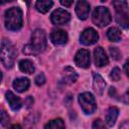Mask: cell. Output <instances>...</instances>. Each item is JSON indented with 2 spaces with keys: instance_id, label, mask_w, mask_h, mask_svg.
<instances>
[{
  "instance_id": "f1b7e54d",
  "label": "cell",
  "mask_w": 129,
  "mask_h": 129,
  "mask_svg": "<svg viewBox=\"0 0 129 129\" xmlns=\"http://www.w3.org/2000/svg\"><path fill=\"white\" fill-rule=\"evenodd\" d=\"M119 129H129V123H128V121H124L120 125V128Z\"/></svg>"
},
{
  "instance_id": "4316f807",
  "label": "cell",
  "mask_w": 129,
  "mask_h": 129,
  "mask_svg": "<svg viewBox=\"0 0 129 129\" xmlns=\"http://www.w3.org/2000/svg\"><path fill=\"white\" fill-rule=\"evenodd\" d=\"M25 104L27 105L26 107H27V108H29V107L33 104V99H32V97H30V96H29V97H27V99H26V101H25Z\"/></svg>"
},
{
  "instance_id": "6da1fadb",
  "label": "cell",
  "mask_w": 129,
  "mask_h": 129,
  "mask_svg": "<svg viewBox=\"0 0 129 129\" xmlns=\"http://www.w3.org/2000/svg\"><path fill=\"white\" fill-rule=\"evenodd\" d=\"M46 47V35L43 29H35L31 34L30 42L23 46V52L27 55H36Z\"/></svg>"
},
{
  "instance_id": "9a60e30c",
  "label": "cell",
  "mask_w": 129,
  "mask_h": 129,
  "mask_svg": "<svg viewBox=\"0 0 129 129\" xmlns=\"http://www.w3.org/2000/svg\"><path fill=\"white\" fill-rule=\"evenodd\" d=\"M29 85L30 82L27 78H17L13 82V88L19 93L25 92L29 88Z\"/></svg>"
},
{
  "instance_id": "83f0119b",
  "label": "cell",
  "mask_w": 129,
  "mask_h": 129,
  "mask_svg": "<svg viewBox=\"0 0 129 129\" xmlns=\"http://www.w3.org/2000/svg\"><path fill=\"white\" fill-rule=\"evenodd\" d=\"M73 2H74L73 0H70V1H67V0H64V1H63V0H61V1H60V4H61V5L67 6V7H70V6L73 4Z\"/></svg>"
},
{
  "instance_id": "3957f363",
  "label": "cell",
  "mask_w": 129,
  "mask_h": 129,
  "mask_svg": "<svg viewBox=\"0 0 129 129\" xmlns=\"http://www.w3.org/2000/svg\"><path fill=\"white\" fill-rule=\"evenodd\" d=\"M15 56L16 50L13 43L8 39H4L0 46V59L3 66L7 69H11L14 64Z\"/></svg>"
},
{
  "instance_id": "7402d4cb",
  "label": "cell",
  "mask_w": 129,
  "mask_h": 129,
  "mask_svg": "<svg viewBox=\"0 0 129 129\" xmlns=\"http://www.w3.org/2000/svg\"><path fill=\"white\" fill-rule=\"evenodd\" d=\"M110 78H111L112 81H115V82L119 81L121 79V71H120V69L117 68V67H115L111 71V73H110Z\"/></svg>"
},
{
  "instance_id": "8fae6325",
  "label": "cell",
  "mask_w": 129,
  "mask_h": 129,
  "mask_svg": "<svg viewBox=\"0 0 129 129\" xmlns=\"http://www.w3.org/2000/svg\"><path fill=\"white\" fill-rule=\"evenodd\" d=\"M50 40L55 45H62L68 41V34L64 30L56 29L50 33Z\"/></svg>"
},
{
  "instance_id": "ba28073f",
  "label": "cell",
  "mask_w": 129,
  "mask_h": 129,
  "mask_svg": "<svg viewBox=\"0 0 129 129\" xmlns=\"http://www.w3.org/2000/svg\"><path fill=\"white\" fill-rule=\"evenodd\" d=\"M75 62L78 67L83 68V69H87L90 67V52L87 49H80L77 51L76 55H75Z\"/></svg>"
},
{
  "instance_id": "603a6c76",
  "label": "cell",
  "mask_w": 129,
  "mask_h": 129,
  "mask_svg": "<svg viewBox=\"0 0 129 129\" xmlns=\"http://www.w3.org/2000/svg\"><path fill=\"white\" fill-rule=\"evenodd\" d=\"M9 123V116L4 110H0V124L6 126Z\"/></svg>"
},
{
  "instance_id": "ac0fdd59",
  "label": "cell",
  "mask_w": 129,
  "mask_h": 129,
  "mask_svg": "<svg viewBox=\"0 0 129 129\" xmlns=\"http://www.w3.org/2000/svg\"><path fill=\"white\" fill-rule=\"evenodd\" d=\"M113 5L116 9L117 14L119 15H128V3L126 1L117 0L113 2Z\"/></svg>"
},
{
  "instance_id": "f546056e",
  "label": "cell",
  "mask_w": 129,
  "mask_h": 129,
  "mask_svg": "<svg viewBox=\"0 0 129 129\" xmlns=\"http://www.w3.org/2000/svg\"><path fill=\"white\" fill-rule=\"evenodd\" d=\"M9 129H21V126L18 125V124H14V125H12Z\"/></svg>"
},
{
  "instance_id": "d6986e66",
  "label": "cell",
  "mask_w": 129,
  "mask_h": 129,
  "mask_svg": "<svg viewBox=\"0 0 129 129\" xmlns=\"http://www.w3.org/2000/svg\"><path fill=\"white\" fill-rule=\"evenodd\" d=\"M19 69L21 72L25 73V74H32L34 73V66H33V62L29 59H22L19 61Z\"/></svg>"
},
{
  "instance_id": "ffe728a7",
  "label": "cell",
  "mask_w": 129,
  "mask_h": 129,
  "mask_svg": "<svg viewBox=\"0 0 129 129\" xmlns=\"http://www.w3.org/2000/svg\"><path fill=\"white\" fill-rule=\"evenodd\" d=\"M107 36L109 38L110 41L113 42H117L119 40H121V31L117 28V27H111L108 29L107 31Z\"/></svg>"
},
{
  "instance_id": "5b68a950",
  "label": "cell",
  "mask_w": 129,
  "mask_h": 129,
  "mask_svg": "<svg viewBox=\"0 0 129 129\" xmlns=\"http://www.w3.org/2000/svg\"><path fill=\"white\" fill-rule=\"evenodd\" d=\"M79 103L81 105L82 110L84 111L85 114H93L97 108V104H96V100L94 98V96L89 93V92H85L80 94L79 96Z\"/></svg>"
},
{
  "instance_id": "2e32d148",
  "label": "cell",
  "mask_w": 129,
  "mask_h": 129,
  "mask_svg": "<svg viewBox=\"0 0 129 129\" xmlns=\"http://www.w3.org/2000/svg\"><path fill=\"white\" fill-rule=\"evenodd\" d=\"M118 115H119V110L118 108L116 107H110L107 112H106V123L108 126H113L118 118Z\"/></svg>"
},
{
  "instance_id": "30bf717a",
  "label": "cell",
  "mask_w": 129,
  "mask_h": 129,
  "mask_svg": "<svg viewBox=\"0 0 129 129\" xmlns=\"http://www.w3.org/2000/svg\"><path fill=\"white\" fill-rule=\"evenodd\" d=\"M90 4L89 2L85 1V0H81L78 1L76 4V13L78 15V17L82 20H85L88 18L89 13H90Z\"/></svg>"
},
{
  "instance_id": "d4e9b609",
  "label": "cell",
  "mask_w": 129,
  "mask_h": 129,
  "mask_svg": "<svg viewBox=\"0 0 129 129\" xmlns=\"http://www.w3.org/2000/svg\"><path fill=\"white\" fill-rule=\"evenodd\" d=\"M92 129H107V128H106L104 122H103L101 119H96V120H94V122H93Z\"/></svg>"
},
{
  "instance_id": "4fadbf2b",
  "label": "cell",
  "mask_w": 129,
  "mask_h": 129,
  "mask_svg": "<svg viewBox=\"0 0 129 129\" xmlns=\"http://www.w3.org/2000/svg\"><path fill=\"white\" fill-rule=\"evenodd\" d=\"M5 97H6V100L10 106V108L13 110V111H17L21 108L22 106V103H21V100L19 97H17L16 95H14L11 91H8L6 92L5 94Z\"/></svg>"
},
{
  "instance_id": "277c9868",
  "label": "cell",
  "mask_w": 129,
  "mask_h": 129,
  "mask_svg": "<svg viewBox=\"0 0 129 129\" xmlns=\"http://www.w3.org/2000/svg\"><path fill=\"white\" fill-rule=\"evenodd\" d=\"M111 19L112 17H111V14L108 8L103 7V6H99L95 8L93 12V16H92V20L95 23V25L99 27L107 26L111 22Z\"/></svg>"
},
{
  "instance_id": "44dd1931",
  "label": "cell",
  "mask_w": 129,
  "mask_h": 129,
  "mask_svg": "<svg viewBox=\"0 0 129 129\" xmlns=\"http://www.w3.org/2000/svg\"><path fill=\"white\" fill-rule=\"evenodd\" d=\"M44 129H66V126H64V122L62 121V119L57 118V119H53L49 121L48 123H46L44 126Z\"/></svg>"
},
{
  "instance_id": "7a4b0ae2",
  "label": "cell",
  "mask_w": 129,
  "mask_h": 129,
  "mask_svg": "<svg viewBox=\"0 0 129 129\" xmlns=\"http://www.w3.org/2000/svg\"><path fill=\"white\" fill-rule=\"evenodd\" d=\"M5 27L10 31L19 30L22 27V11L19 7H11L5 11Z\"/></svg>"
},
{
  "instance_id": "5bb4252c",
  "label": "cell",
  "mask_w": 129,
  "mask_h": 129,
  "mask_svg": "<svg viewBox=\"0 0 129 129\" xmlns=\"http://www.w3.org/2000/svg\"><path fill=\"white\" fill-rule=\"evenodd\" d=\"M78 80V74L70 67H67L63 70L62 74V82L64 84H73Z\"/></svg>"
},
{
  "instance_id": "1f68e13d",
  "label": "cell",
  "mask_w": 129,
  "mask_h": 129,
  "mask_svg": "<svg viewBox=\"0 0 129 129\" xmlns=\"http://www.w3.org/2000/svg\"><path fill=\"white\" fill-rule=\"evenodd\" d=\"M1 81H2V73L0 72V83H1Z\"/></svg>"
},
{
  "instance_id": "7c38bea8",
  "label": "cell",
  "mask_w": 129,
  "mask_h": 129,
  "mask_svg": "<svg viewBox=\"0 0 129 129\" xmlns=\"http://www.w3.org/2000/svg\"><path fill=\"white\" fill-rule=\"evenodd\" d=\"M105 87H106V83H105L104 79L102 78V76H100L99 74H94V76H93V89H94L95 93L97 95L101 96L105 91Z\"/></svg>"
},
{
  "instance_id": "8992f818",
  "label": "cell",
  "mask_w": 129,
  "mask_h": 129,
  "mask_svg": "<svg viewBox=\"0 0 129 129\" xmlns=\"http://www.w3.org/2000/svg\"><path fill=\"white\" fill-rule=\"evenodd\" d=\"M70 19H71V14L67 10L61 9V8L55 9L50 15V20L55 25L66 24L70 21Z\"/></svg>"
},
{
  "instance_id": "484cf974",
  "label": "cell",
  "mask_w": 129,
  "mask_h": 129,
  "mask_svg": "<svg viewBox=\"0 0 129 129\" xmlns=\"http://www.w3.org/2000/svg\"><path fill=\"white\" fill-rule=\"evenodd\" d=\"M34 81H35V84L37 85V86H42L44 83H45V77H44V75L42 74V73H40V74H38L36 77H35V79H34Z\"/></svg>"
},
{
  "instance_id": "cb8c5ba5",
  "label": "cell",
  "mask_w": 129,
  "mask_h": 129,
  "mask_svg": "<svg viewBox=\"0 0 129 129\" xmlns=\"http://www.w3.org/2000/svg\"><path fill=\"white\" fill-rule=\"evenodd\" d=\"M110 54L113 59L118 60L121 58V52L117 47H110Z\"/></svg>"
},
{
  "instance_id": "4dcf8cb0",
  "label": "cell",
  "mask_w": 129,
  "mask_h": 129,
  "mask_svg": "<svg viewBox=\"0 0 129 129\" xmlns=\"http://www.w3.org/2000/svg\"><path fill=\"white\" fill-rule=\"evenodd\" d=\"M127 67H128V61H126V62H125V64H124V68H125V73H126V75H128V69H127Z\"/></svg>"
},
{
  "instance_id": "e0dca14e",
  "label": "cell",
  "mask_w": 129,
  "mask_h": 129,
  "mask_svg": "<svg viewBox=\"0 0 129 129\" xmlns=\"http://www.w3.org/2000/svg\"><path fill=\"white\" fill-rule=\"evenodd\" d=\"M52 5H53V2L50 0H39L35 3V8L40 13H46L49 11Z\"/></svg>"
},
{
  "instance_id": "52a82bcc",
  "label": "cell",
  "mask_w": 129,
  "mask_h": 129,
  "mask_svg": "<svg viewBox=\"0 0 129 129\" xmlns=\"http://www.w3.org/2000/svg\"><path fill=\"white\" fill-rule=\"evenodd\" d=\"M99 39V34L98 32L94 29V28H87L85 29L81 36H80V41L81 43H83L84 45H91V44H94L98 41Z\"/></svg>"
},
{
  "instance_id": "9c48e42d",
  "label": "cell",
  "mask_w": 129,
  "mask_h": 129,
  "mask_svg": "<svg viewBox=\"0 0 129 129\" xmlns=\"http://www.w3.org/2000/svg\"><path fill=\"white\" fill-rule=\"evenodd\" d=\"M94 60H95V64L100 68L108 64L109 58H108L105 50L101 46H98L94 49Z\"/></svg>"
}]
</instances>
